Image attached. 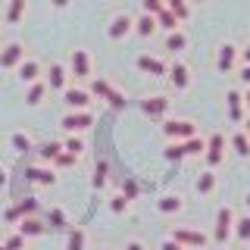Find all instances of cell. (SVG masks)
<instances>
[{"instance_id":"cell-51","label":"cell","mask_w":250,"mask_h":250,"mask_svg":"<svg viewBox=\"0 0 250 250\" xmlns=\"http://www.w3.org/2000/svg\"><path fill=\"white\" fill-rule=\"evenodd\" d=\"M244 104H247V106H250V88H247V94H244Z\"/></svg>"},{"instance_id":"cell-32","label":"cell","mask_w":250,"mask_h":250,"mask_svg":"<svg viewBox=\"0 0 250 250\" xmlns=\"http://www.w3.org/2000/svg\"><path fill=\"white\" fill-rule=\"evenodd\" d=\"M47 225H50V229H62V231L69 229V222H66V216H62V209H50V213H47Z\"/></svg>"},{"instance_id":"cell-29","label":"cell","mask_w":250,"mask_h":250,"mask_svg":"<svg viewBox=\"0 0 250 250\" xmlns=\"http://www.w3.org/2000/svg\"><path fill=\"white\" fill-rule=\"evenodd\" d=\"M91 94H94V97H100V100H104L106 97V94L109 91H113V84H109L106 82V78H94V82H91V88H88Z\"/></svg>"},{"instance_id":"cell-9","label":"cell","mask_w":250,"mask_h":250,"mask_svg":"<svg viewBox=\"0 0 250 250\" xmlns=\"http://www.w3.org/2000/svg\"><path fill=\"white\" fill-rule=\"evenodd\" d=\"M22 60H25V47L22 44H6L3 53H0V69H16Z\"/></svg>"},{"instance_id":"cell-39","label":"cell","mask_w":250,"mask_h":250,"mask_svg":"<svg viewBox=\"0 0 250 250\" xmlns=\"http://www.w3.org/2000/svg\"><path fill=\"white\" fill-rule=\"evenodd\" d=\"M62 147H66L69 153L82 156V150H84V141H82V138H66V144H62Z\"/></svg>"},{"instance_id":"cell-8","label":"cell","mask_w":250,"mask_h":250,"mask_svg":"<svg viewBox=\"0 0 250 250\" xmlns=\"http://www.w3.org/2000/svg\"><path fill=\"white\" fill-rule=\"evenodd\" d=\"M172 238L185 247H203L207 244V234L197 231V229H172Z\"/></svg>"},{"instance_id":"cell-42","label":"cell","mask_w":250,"mask_h":250,"mask_svg":"<svg viewBox=\"0 0 250 250\" xmlns=\"http://www.w3.org/2000/svg\"><path fill=\"white\" fill-rule=\"evenodd\" d=\"M75 160H78V156H75V153H69L66 147H62V150L57 153V160H53V163H57V166H72Z\"/></svg>"},{"instance_id":"cell-53","label":"cell","mask_w":250,"mask_h":250,"mask_svg":"<svg viewBox=\"0 0 250 250\" xmlns=\"http://www.w3.org/2000/svg\"><path fill=\"white\" fill-rule=\"evenodd\" d=\"M244 200H247V207H250V191H247V197H244Z\"/></svg>"},{"instance_id":"cell-25","label":"cell","mask_w":250,"mask_h":250,"mask_svg":"<svg viewBox=\"0 0 250 250\" xmlns=\"http://www.w3.org/2000/svg\"><path fill=\"white\" fill-rule=\"evenodd\" d=\"M231 147H234V153L250 156V138H247V131H234V135H231Z\"/></svg>"},{"instance_id":"cell-54","label":"cell","mask_w":250,"mask_h":250,"mask_svg":"<svg viewBox=\"0 0 250 250\" xmlns=\"http://www.w3.org/2000/svg\"><path fill=\"white\" fill-rule=\"evenodd\" d=\"M191 3H203V0H191Z\"/></svg>"},{"instance_id":"cell-17","label":"cell","mask_w":250,"mask_h":250,"mask_svg":"<svg viewBox=\"0 0 250 250\" xmlns=\"http://www.w3.org/2000/svg\"><path fill=\"white\" fill-rule=\"evenodd\" d=\"M16 72H19V78L25 84H31V82H38V75H41V66H38L35 60H22L19 66H16Z\"/></svg>"},{"instance_id":"cell-38","label":"cell","mask_w":250,"mask_h":250,"mask_svg":"<svg viewBox=\"0 0 250 250\" xmlns=\"http://www.w3.org/2000/svg\"><path fill=\"white\" fill-rule=\"evenodd\" d=\"M182 156H185V147H182V141H175V144H169V147H166V160L178 163Z\"/></svg>"},{"instance_id":"cell-3","label":"cell","mask_w":250,"mask_h":250,"mask_svg":"<svg viewBox=\"0 0 250 250\" xmlns=\"http://www.w3.org/2000/svg\"><path fill=\"white\" fill-rule=\"evenodd\" d=\"M141 109H144V116H150V119H160V116L169 113V97H166V94L144 97V100H141Z\"/></svg>"},{"instance_id":"cell-12","label":"cell","mask_w":250,"mask_h":250,"mask_svg":"<svg viewBox=\"0 0 250 250\" xmlns=\"http://www.w3.org/2000/svg\"><path fill=\"white\" fill-rule=\"evenodd\" d=\"M138 69H141V72H147V75H156V78L169 75L166 62L156 60V57H150V53H141V57H138Z\"/></svg>"},{"instance_id":"cell-14","label":"cell","mask_w":250,"mask_h":250,"mask_svg":"<svg viewBox=\"0 0 250 250\" xmlns=\"http://www.w3.org/2000/svg\"><path fill=\"white\" fill-rule=\"evenodd\" d=\"M169 82L175 84L178 91H185L188 84H191V72H188L185 62H172V66H169Z\"/></svg>"},{"instance_id":"cell-43","label":"cell","mask_w":250,"mask_h":250,"mask_svg":"<svg viewBox=\"0 0 250 250\" xmlns=\"http://www.w3.org/2000/svg\"><path fill=\"white\" fill-rule=\"evenodd\" d=\"M125 207H128V197H125V194H119V197H113V200H109V209H113L116 216L125 213Z\"/></svg>"},{"instance_id":"cell-50","label":"cell","mask_w":250,"mask_h":250,"mask_svg":"<svg viewBox=\"0 0 250 250\" xmlns=\"http://www.w3.org/2000/svg\"><path fill=\"white\" fill-rule=\"evenodd\" d=\"M3 185H6V169L0 166V188H3Z\"/></svg>"},{"instance_id":"cell-36","label":"cell","mask_w":250,"mask_h":250,"mask_svg":"<svg viewBox=\"0 0 250 250\" xmlns=\"http://www.w3.org/2000/svg\"><path fill=\"white\" fill-rule=\"evenodd\" d=\"M106 175H109V166L106 163H97V169H94V188H97V191L106 185Z\"/></svg>"},{"instance_id":"cell-5","label":"cell","mask_w":250,"mask_h":250,"mask_svg":"<svg viewBox=\"0 0 250 250\" xmlns=\"http://www.w3.org/2000/svg\"><path fill=\"white\" fill-rule=\"evenodd\" d=\"M91 97H94V94L84 91V88H66V91H62V100H66L69 109H88Z\"/></svg>"},{"instance_id":"cell-47","label":"cell","mask_w":250,"mask_h":250,"mask_svg":"<svg viewBox=\"0 0 250 250\" xmlns=\"http://www.w3.org/2000/svg\"><path fill=\"white\" fill-rule=\"evenodd\" d=\"M125 250H144V244H141V241H128V244H125Z\"/></svg>"},{"instance_id":"cell-46","label":"cell","mask_w":250,"mask_h":250,"mask_svg":"<svg viewBox=\"0 0 250 250\" xmlns=\"http://www.w3.org/2000/svg\"><path fill=\"white\" fill-rule=\"evenodd\" d=\"M241 82L250 84V62H244V66H241Z\"/></svg>"},{"instance_id":"cell-21","label":"cell","mask_w":250,"mask_h":250,"mask_svg":"<svg viewBox=\"0 0 250 250\" xmlns=\"http://www.w3.org/2000/svg\"><path fill=\"white\" fill-rule=\"evenodd\" d=\"M156 28H160V22H156V16H150V13H144V16L135 22V31H138L141 38H150Z\"/></svg>"},{"instance_id":"cell-15","label":"cell","mask_w":250,"mask_h":250,"mask_svg":"<svg viewBox=\"0 0 250 250\" xmlns=\"http://www.w3.org/2000/svg\"><path fill=\"white\" fill-rule=\"evenodd\" d=\"M225 100H229V119L231 122H241L244 119V97H241V91H229L225 94Z\"/></svg>"},{"instance_id":"cell-45","label":"cell","mask_w":250,"mask_h":250,"mask_svg":"<svg viewBox=\"0 0 250 250\" xmlns=\"http://www.w3.org/2000/svg\"><path fill=\"white\" fill-rule=\"evenodd\" d=\"M135 194H138V188H135V182H125V197H135Z\"/></svg>"},{"instance_id":"cell-49","label":"cell","mask_w":250,"mask_h":250,"mask_svg":"<svg viewBox=\"0 0 250 250\" xmlns=\"http://www.w3.org/2000/svg\"><path fill=\"white\" fill-rule=\"evenodd\" d=\"M53 6H57V10H62V6H69V0H50Z\"/></svg>"},{"instance_id":"cell-41","label":"cell","mask_w":250,"mask_h":250,"mask_svg":"<svg viewBox=\"0 0 250 250\" xmlns=\"http://www.w3.org/2000/svg\"><path fill=\"white\" fill-rule=\"evenodd\" d=\"M141 6H144V13H150V16H156L166 6V0H141Z\"/></svg>"},{"instance_id":"cell-26","label":"cell","mask_w":250,"mask_h":250,"mask_svg":"<svg viewBox=\"0 0 250 250\" xmlns=\"http://www.w3.org/2000/svg\"><path fill=\"white\" fill-rule=\"evenodd\" d=\"M182 147H185V156H194V153H203V150H207V141L194 135V138H188V141H182Z\"/></svg>"},{"instance_id":"cell-7","label":"cell","mask_w":250,"mask_h":250,"mask_svg":"<svg viewBox=\"0 0 250 250\" xmlns=\"http://www.w3.org/2000/svg\"><path fill=\"white\" fill-rule=\"evenodd\" d=\"M225 160V135H209V141H207V163L209 166H219V163Z\"/></svg>"},{"instance_id":"cell-6","label":"cell","mask_w":250,"mask_h":250,"mask_svg":"<svg viewBox=\"0 0 250 250\" xmlns=\"http://www.w3.org/2000/svg\"><path fill=\"white\" fill-rule=\"evenodd\" d=\"M38 207H41V203H38L35 197H25V200L13 203V207L6 209V222H19L22 216H35V213H38Z\"/></svg>"},{"instance_id":"cell-31","label":"cell","mask_w":250,"mask_h":250,"mask_svg":"<svg viewBox=\"0 0 250 250\" xmlns=\"http://www.w3.org/2000/svg\"><path fill=\"white\" fill-rule=\"evenodd\" d=\"M10 144H13L16 153H28L31 150V141H28V135H22V131H16V135L10 138Z\"/></svg>"},{"instance_id":"cell-44","label":"cell","mask_w":250,"mask_h":250,"mask_svg":"<svg viewBox=\"0 0 250 250\" xmlns=\"http://www.w3.org/2000/svg\"><path fill=\"white\" fill-rule=\"evenodd\" d=\"M160 250H185V244H178L175 238H169V241H163V247Z\"/></svg>"},{"instance_id":"cell-33","label":"cell","mask_w":250,"mask_h":250,"mask_svg":"<svg viewBox=\"0 0 250 250\" xmlns=\"http://www.w3.org/2000/svg\"><path fill=\"white\" fill-rule=\"evenodd\" d=\"M234 234H238V241H250V216H241L234 222Z\"/></svg>"},{"instance_id":"cell-37","label":"cell","mask_w":250,"mask_h":250,"mask_svg":"<svg viewBox=\"0 0 250 250\" xmlns=\"http://www.w3.org/2000/svg\"><path fill=\"white\" fill-rule=\"evenodd\" d=\"M6 250H25V234L22 231H16V234H10L6 238V244H3Z\"/></svg>"},{"instance_id":"cell-30","label":"cell","mask_w":250,"mask_h":250,"mask_svg":"<svg viewBox=\"0 0 250 250\" xmlns=\"http://www.w3.org/2000/svg\"><path fill=\"white\" fill-rule=\"evenodd\" d=\"M166 6H169V10L175 13L182 22L188 19V16H191V6H188V0H166Z\"/></svg>"},{"instance_id":"cell-19","label":"cell","mask_w":250,"mask_h":250,"mask_svg":"<svg viewBox=\"0 0 250 250\" xmlns=\"http://www.w3.org/2000/svg\"><path fill=\"white\" fill-rule=\"evenodd\" d=\"M47 84H50L53 91H66V69H62L60 62H53V66L47 69Z\"/></svg>"},{"instance_id":"cell-20","label":"cell","mask_w":250,"mask_h":250,"mask_svg":"<svg viewBox=\"0 0 250 250\" xmlns=\"http://www.w3.org/2000/svg\"><path fill=\"white\" fill-rule=\"evenodd\" d=\"M47 88H50L47 82H31V84H28V91H25V104H28V106H38V104L44 100Z\"/></svg>"},{"instance_id":"cell-48","label":"cell","mask_w":250,"mask_h":250,"mask_svg":"<svg viewBox=\"0 0 250 250\" xmlns=\"http://www.w3.org/2000/svg\"><path fill=\"white\" fill-rule=\"evenodd\" d=\"M241 60H244V62H250V44L244 47V50H241Z\"/></svg>"},{"instance_id":"cell-35","label":"cell","mask_w":250,"mask_h":250,"mask_svg":"<svg viewBox=\"0 0 250 250\" xmlns=\"http://www.w3.org/2000/svg\"><path fill=\"white\" fill-rule=\"evenodd\" d=\"M104 100H106V104L113 106V109H125V104H128V100H125V94H122V91H116V88L109 91V94H106Z\"/></svg>"},{"instance_id":"cell-4","label":"cell","mask_w":250,"mask_h":250,"mask_svg":"<svg viewBox=\"0 0 250 250\" xmlns=\"http://www.w3.org/2000/svg\"><path fill=\"white\" fill-rule=\"evenodd\" d=\"M231 225H234V213H231V207H222V209L216 213V241H219V244H225V241H229Z\"/></svg>"},{"instance_id":"cell-52","label":"cell","mask_w":250,"mask_h":250,"mask_svg":"<svg viewBox=\"0 0 250 250\" xmlns=\"http://www.w3.org/2000/svg\"><path fill=\"white\" fill-rule=\"evenodd\" d=\"M244 131H247V138H250V119H247V122H244Z\"/></svg>"},{"instance_id":"cell-24","label":"cell","mask_w":250,"mask_h":250,"mask_svg":"<svg viewBox=\"0 0 250 250\" xmlns=\"http://www.w3.org/2000/svg\"><path fill=\"white\" fill-rule=\"evenodd\" d=\"M22 16H25V0H10V10H6V25H19Z\"/></svg>"},{"instance_id":"cell-40","label":"cell","mask_w":250,"mask_h":250,"mask_svg":"<svg viewBox=\"0 0 250 250\" xmlns=\"http://www.w3.org/2000/svg\"><path fill=\"white\" fill-rule=\"evenodd\" d=\"M60 150H62V144H53V141H50V144L41 147V160H57Z\"/></svg>"},{"instance_id":"cell-34","label":"cell","mask_w":250,"mask_h":250,"mask_svg":"<svg viewBox=\"0 0 250 250\" xmlns=\"http://www.w3.org/2000/svg\"><path fill=\"white\" fill-rule=\"evenodd\" d=\"M213 188H216V175H213V172H203V175L197 178V191L200 194H209Z\"/></svg>"},{"instance_id":"cell-28","label":"cell","mask_w":250,"mask_h":250,"mask_svg":"<svg viewBox=\"0 0 250 250\" xmlns=\"http://www.w3.org/2000/svg\"><path fill=\"white\" fill-rule=\"evenodd\" d=\"M66 250H84V231H82V229H69Z\"/></svg>"},{"instance_id":"cell-2","label":"cell","mask_w":250,"mask_h":250,"mask_svg":"<svg viewBox=\"0 0 250 250\" xmlns=\"http://www.w3.org/2000/svg\"><path fill=\"white\" fill-rule=\"evenodd\" d=\"M91 125H94L91 109H72V113L62 116V128L66 131H84V128H91Z\"/></svg>"},{"instance_id":"cell-23","label":"cell","mask_w":250,"mask_h":250,"mask_svg":"<svg viewBox=\"0 0 250 250\" xmlns=\"http://www.w3.org/2000/svg\"><path fill=\"white\" fill-rule=\"evenodd\" d=\"M188 47V35L185 31H166V50H172V53H178V50H185Z\"/></svg>"},{"instance_id":"cell-16","label":"cell","mask_w":250,"mask_h":250,"mask_svg":"<svg viewBox=\"0 0 250 250\" xmlns=\"http://www.w3.org/2000/svg\"><path fill=\"white\" fill-rule=\"evenodd\" d=\"M19 231L25 234V238H38V234L47 231V225L41 222V219H35V216H22L19 219Z\"/></svg>"},{"instance_id":"cell-1","label":"cell","mask_w":250,"mask_h":250,"mask_svg":"<svg viewBox=\"0 0 250 250\" xmlns=\"http://www.w3.org/2000/svg\"><path fill=\"white\" fill-rule=\"evenodd\" d=\"M163 135H166L169 141H188L197 135V125L188 122V119H169L166 125H163Z\"/></svg>"},{"instance_id":"cell-10","label":"cell","mask_w":250,"mask_h":250,"mask_svg":"<svg viewBox=\"0 0 250 250\" xmlns=\"http://www.w3.org/2000/svg\"><path fill=\"white\" fill-rule=\"evenodd\" d=\"M69 69H72L75 78H91V57H88V50H72Z\"/></svg>"},{"instance_id":"cell-18","label":"cell","mask_w":250,"mask_h":250,"mask_svg":"<svg viewBox=\"0 0 250 250\" xmlns=\"http://www.w3.org/2000/svg\"><path fill=\"white\" fill-rule=\"evenodd\" d=\"M25 178H28V182H35V185H53V182H57L53 169H41V166L25 169Z\"/></svg>"},{"instance_id":"cell-13","label":"cell","mask_w":250,"mask_h":250,"mask_svg":"<svg viewBox=\"0 0 250 250\" xmlns=\"http://www.w3.org/2000/svg\"><path fill=\"white\" fill-rule=\"evenodd\" d=\"M131 28H135V22H131V19H128V16H125V13H122V16H116V19H113V22H109V28H106V35H109V38H113V41H122V38H125V35H128V31H131Z\"/></svg>"},{"instance_id":"cell-27","label":"cell","mask_w":250,"mask_h":250,"mask_svg":"<svg viewBox=\"0 0 250 250\" xmlns=\"http://www.w3.org/2000/svg\"><path fill=\"white\" fill-rule=\"evenodd\" d=\"M156 207H160V213H178V209H182V197H178V194H169V197H163Z\"/></svg>"},{"instance_id":"cell-22","label":"cell","mask_w":250,"mask_h":250,"mask_svg":"<svg viewBox=\"0 0 250 250\" xmlns=\"http://www.w3.org/2000/svg\"><path fill=\"white\" fill-rule=\"evenodd\" d=\"M156 22H160V28H163V31H175V28H178V22H182V19H178V16L169 10V6H163V10L156 13Z\"/></svg>"},{"instance_id":"cell-55","label":"cell","mask_w":250,"mask_h":250,"mask_svg":"<svg viewBox=\"0 0 250 250\" xmlns=\"http://www.w3.org/2000/svg\"><path fill=\"white\" fill-rule=\"evenodd\" d=\"M0 250H6V247H0Z\"/></svg>"},{"instance_id":"cell-11","label":"cell","mask_w":250,"mask_h":250,"mask_svg":"<svg viewBox=\"0 0 250 250\" xmlns=\"http://www.w3.org/2000/svg\"><path fill=\"white\" fill-rule=\"evenodd\" d=\"M234 60H238V47H234V44H222V47H219V57H216V69L222 75H229L234 69Z\"/></svg>"}]
</instances>
